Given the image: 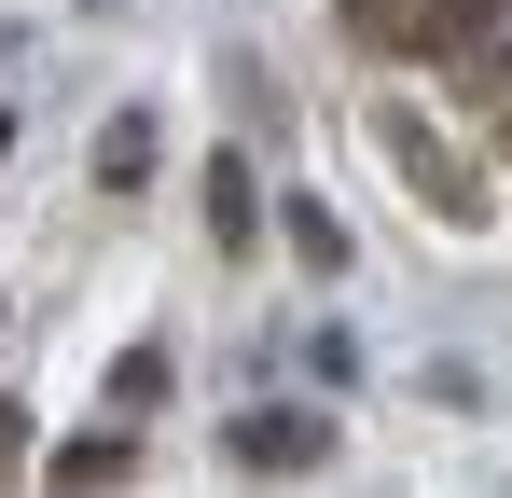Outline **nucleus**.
<instances>
[{
    "label": "nucleus",
    "instance_id": "1",
    "mask_svg": "<svg viewBox=\"0 0 512 498\" xmlns=\"http://www.w3.org/2000/svg\"><path fill=\"white\" fill-rule=\"evenodd\" d=\"M360 56H485L512 28V0H333Z\"/></svg>",
    "mask_w": 512,
    "mask_h": 498
},
{
    "label": "nucleus",
    "instance_id": "2",
    "mask_svg": "<svg viewBox=\"0 0 512 498\" xmlns=\"http://www.w3.org/2000/svg\"><path fill=\"white\" fill-rule=\"evenodd\" d=\"M374 153L402 166V180H416V194H429V208H443V222H485V166L457 153V139L429 125L416 97H388V111H374Z\"/></svg>",
    "mask_w": 512,
    "mask_h": 498
},
{
    "label": "nucleus",
    "instance_id": "3",
    "mask_svg": "<svg viewBox=\"0 0 512 498\" xmlns=\"http://www.w3.org/2000/svg\"><path fill=\"white\" fill-rule=\"evenodd\" d=\"M236 457H250V471H319L333 429H319L305 402H250V415H236Z\"/></svg>",
    "mask_w": 512,
    "mask_h": 498
},
{
    "label": "nucleus",
    "instance_id": "4",
    "mask_svg": "<svg viewBox=\"0 0 512 498\" xmlns=\"http://www.w3.org/2000/svg\"><path fill=\"white\" fill-rule=\"evenodd\" d=\"M194 194H208V249H222V263H250V249H263V180H250V153H208Z\"/></svg>",
    "mask_w": 512,
    "mask_h": 498
},
{
    "label": "nucleus",
    "instance_id": "5",
    "mask_svg": "<svg viewBox=\"0 0 512 498\" xmlns=\"http://www.w3.org/2000/svg\"><path fill=\"white\" fill-rule=\"evenodd\" d=\"M125 471H139V443H125V429H84V443L56 457V485H70V498H111Z\"/></svg>",
    "mask_w": 512,
    "mask_h": 498
},
{
    "label": "nucleus",
    "instance_id": "6",
    "mask_svg": "<svg viewBox=\"0 0 512 498\" xmlns=\"http://www.w3.org/2000/svg\"><path fill=\"white\" fill-rule=\"evenodd\" d=\"M97 180H111V194H139V180H153V125H139V111H111V125H97Z\"/></svg>",
    "mask_w": 512,
    "mask_h": 498
},
{
    "label": "nucleus",
    "instance_id": "7",
    "mask_svg": "<svg viewBox=\"0 0 512 498\" xmlns=\"http://www.w3.org/2000/svg\"><path fill=\"white\" fill-rule=\"evenodd\" d=\"M167 388H180V360H167V346H125V360H111V415H153Z\"/></svg>",
    "mask_w": 512,
    "mask_h": 498
},
{
    "label": "nucleus",
    "instance_id": "8",
    "mask_svg": "<svg viewBox=\"0 0 512 498\" xmlns=\"http://www.w3.org/2000/svg\"><path fill=\"white\" fill-rule=\"evenodd\" d=\"M291 249H305L319 277H333V263H346V222H333V208H319V194H291Z\"/></svg>",
    "mask_w": 512,
    "mask_h": 498
},
{
    "label": "nucleus",
    "instance_id": "9",
    "mask_svg": "<svg viewBox=\"0 0 512 498\" xmlns=\"http://www.w3.org/2000/svg\"><path fill=\"white\" fill-rule=\"evenodd\" d=\"M14 471H28V415L0 402V485H14Z\"/></svg>",
    "mask_w": 512,
    "mask_h": 498
}]
</instances>
